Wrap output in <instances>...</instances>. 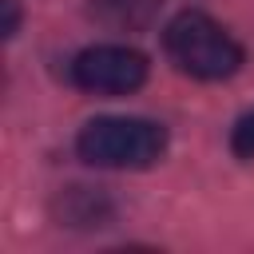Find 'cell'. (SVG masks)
<instances>
[{"mask_svg": "<svg viewBox=\"0 0 254 254\" xmlns=\"http://www.w3.org/2000/svg\"><path fill=\"white\" fill-rule=\"evenodd\" d=\"M230 151L238 159H254V111H246L234 127H230Z\"/></svg>", "mask_w": 254, "mask_h": 254, "instance_id": "cell-5", "label": "cell"}, {"mask_svg": "<svg viewBox=\"0 0 254 254\" xmlns=\"http://www.w3.org/2000/svg\"><path fill=\"white\" fill-rule=\"evenodd\" d=\"M167 151V127L139 115H99L79 127L75 155L107 171H147Z\"/></svg>", "mask_w": 254, "mask_h": 254, "instance_id": "cell-1", "label": "cell"}, {"mask_svg": "<svg viewBox=\"0 0 254 254\" xmlns=\"http://www.w3.org/2000/svg\"><path fill=\"white\" fill-rule=\"evenodd\" d=\"M91 16L111 32H143L159 16L163 0H91Z\"/></svg>", "mask_w": 254, "mask_h": 254, "instance_id": "cell-4", "label": "cell"}, {"mask_svg": "<svg viewBox=\"0 0 254 254\" xmlns=\"http://www.w3.org/2000/svg\"><path fill=\"white\" fill-rule=\"evenodd\" d=\"M67 75L91 95H131L147 83V56L127 44H91L71 60Z\"/></svg>", "mask_w": 254, "mask_h": 254, "instance_id": "cell-3", "label": "cell"}, {"mask_svg": "<svg viewBox=\"0 0 254 254\" xmlns=\"http://www.w3.org/2000/svg\"><path fill=\"white\" fill-rule=\"evenodd\" d=\"M0 8H4V24H0V32H4V40H12V36L20 32V4H16V0H0Z\"/></svg>", "mask_w": 254, "mask_h": 254, "instance_id": "cell-6", "label": "cell"}, {"mask_svg": "<svg viewBox=\"0 0 254 254\" xmlns=\"http://www.w3.org/2000/svg\"><path fill=\"white\" fill-rule=\"evenodd\" d=\"M163 48L171 56V64L179 71H187L190 79H230L242 67V44L206 12H179L167 28H163Z\"/></svg>", "mask_w": 254, "mask_h": 254, "instance_id": "cell-2", "label": "cell"}]
</instances>
